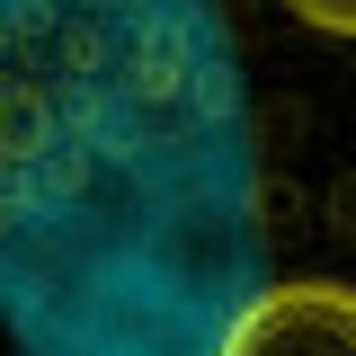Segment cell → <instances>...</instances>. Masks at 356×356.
I'll return each instance as SVG.
<instances>
[{
  "instance_id": "obj_1",
  "label": "cell",
  "mask_w": 356,
  "mask_h": 356,
  "mask_svg": "<svg viewBox=\"0 0 356 356\" xmlns=\"http://www.w3.org/2000/svg\"><path fill=\"white\" fill-rule=\"evenodd\" d=\"M267 276L259 107L222 0H0L18 356H214Z\"/></svg>"
},
{
  "instance_id": "obj_2",
  "label": "cell",
  "mask_w": 356,
  "mask_h": 356,
  "mask_svg": "<svg viewBox=\"0 0 356 356\" xmlns=\"http://www.w3.org/2000/svg\"><path fill=\"white\" fill-rule=\"evenodd\" d=\"M214 356H356V285H339V276H267L232 312Z\"/></svg>"
},
{
  "instance_id": "obj_3",
  "label": "cell",
  "mask_w": 356,
  "mask_h": 356,
  "mask_svg": "<svg viewBox=\"0 0 356 356\" xmlns=\"http://www.w3.org/2000/svg\"><path fill=\"white\" fill-rule=\"evenodd\" d=\"M303 27H321V36H356V0H285Z\"/></svg>"
}]
</instances>
